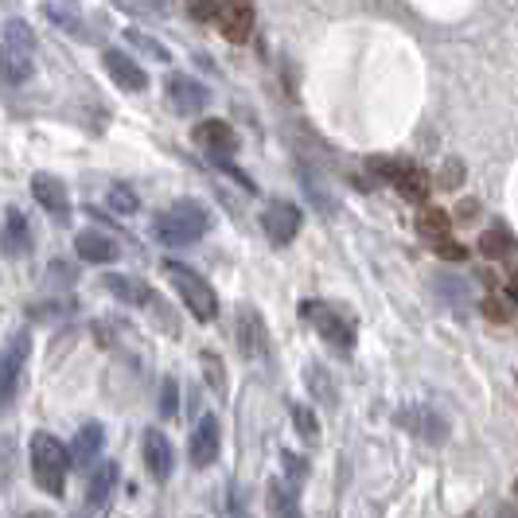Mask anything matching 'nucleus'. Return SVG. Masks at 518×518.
I'll return each mask as SVG.
<instances>
[{
	"label": "nucleus",
	"mask_w": 518,
	"mask_h": 518,
	"mask_svg": "<svg viewBox=\"0 0 518 518\" xmlns=\"http://www.w3.org/2000/svg\"><path fill=\"white\" fill-rule=\"evenodd\" d=\"M28 351H32V335L28 332H16L0 347V406L12 402V394L20 386V370L28 363Z\"/></svg>",
	"instance_id": "nucleus-6"
},
{
	"label": "nucleus",
	"mask_w": 518,
	"mask_h": 518,
	"mask_svg": "<svg viewBox=\"0 0 518 518\" xmlns=\"http://www.w3.org/2000/svg\"><path fill=\"white\" fill-rule=\"evenodd\" d=\"M28 518H51V515H47V511H32Z\"/></svg>",
	"instance_id": "nucleus-37"
},
{
	"label": "nucleus",
	"mask_w": 518,
	"mask_h": 518,
	"mask_svg": "<svg viewBox=\"0 0 518 518\" xmlns=\"http://www.w3.org/2000/svg\"><path fill=\"white\" fill-rule=\"evenodd\" d=\"M176 394H180L176 378H164V382H160V402H156L164 417H176V406H180V402H176Z\"/></svg>",
	"instance_id": "nucleus-27"
},
{
	"label": "nucleus",
	"mask_w": 518,
	"mask_h": 518,
	"mask_svg": "<svg viewBox=\"0 0 518 518\" xmlns=\"http://www.w3.org/2000/svg\"><path fill=\"white\" fill-rule=\"evenodd\" d=\"M67 468H71V452L51 433H36L32 437V480H36L39 491H47L51 499H63Z\"/></svg>",
	"instance_id": "nucleus-2"
},
{
	"label": "nucleus",
	"mask_w": 518,
	"mask_h": 518,
	"mask_svg": "<svg viewBox=\"0 0 518 518\" xmlns=\"http://www.w3.org/2000/svg\"><path fill=\"white\" fill-rule=\"evenodd\" d=\"M460 176H464V168H460V164H448V168H444L441 187H460Z\"/></svg>",
	"instance_id": "nucleus-34"
},
{
	"label": "nucleus",
	"mask_w": 518,
	"mask_h": 518,
	"mask_svg": "<svg viewBox=\"0 0 518 518\" xmlns=\"http://www.w3.org/2000/svg\"><path fill=\"white\" fill-rule=\"evenodd\" d=\"M456 219H460V222H476V203H460Z\"/></svg>",
	"instance_id": "nucleus-35"
},
{
	"label": "nucleus",
	"mask_w": 518,
	"mask_h": 518,
	"mask_svg": "<svg viewBox=\"0 0 518 518\" xmlns=\"http://www.w3.org/2000/svg\"><path fill=\"white\" fill-rule=\"evenodd\" d=\"M195 145H203L207 152H234L238 148V137H234V129L219 121V117H207V121H199L195 125Z\"/></svg>",
	"instance_id": "nucleus-19"
},
{
	"label": "nucleus",
	"mask_w": 518,
	"mask_h": 518,
	"mask_svg": "<svg viewBox=\"0 0 518 518\" xmlns=\"http://www.w3.org/2000/svg\"><path fill=\"white\" fill-rule=\"evenodd\" d=\"M110 207L113 215H137L141 211V199H137V191L125 184H113L110 187Z\"/></svg>",
	"instance_id": "nucleus-24"
},
{
	"label": "nucleus",
	"mask_w": 518,
	"mask_h": 518,
	"mask_svg": "<svg viewBox=\"0 0 518 518\" xmlns=\"http://www.w3.org/2000/svg\"><path fill=\"white\" fill-rule=\"evenodd\" d=\"M71 518H94V515H90V511H86V507H82V511H74Z\"/></svg>",
	"instance_id": "nucleus-36"
},
{
	"label": "nucleus",
	"mask_w": 518,
	"mask_h": 518,
	"mask_svg": "<svg viewBox=\"0 0 518 518\" xmlns=\"http://www.w3.org/2000/svg\"><path fill=\"white\" fill-rule=\"evenodd\" d=\"M102 444H106V429H102L98 421L82 425V429H78V437H74V444H71V468L74 472H86L90 464H98Z\"/></svg>",
	"instance_id": "nucleus-14"
},
{
	"label": "nucleus",
	"mask_w": 518,
	"mask_h": 518,
	"mask_svg": "<svg viewBox=\"0 0 518 518\" xmlns=\"http://www.w3.org/2000/svg\"><path fill=\"white\" fill-rule=\"evenodd\" d=\"M12 464H16V444L12 437H0V491L12 483Z\"/></svg>",
	"instance_id": "nucleus-26"
},
{
	"label": "nucleus",
	"mask_w": 518,
	"mask_h": 518,
	"mask_svg": "<svg viewBox=\"0 0 518 518\" xmlns=\"http://www.w3.org/2000/svg\"><path fill=\"white\" fill-rule=\"evenodd\" d=\"M304 316L316 324V332L324 335L328 343H335V347H351L355 343V332H351V324L343 320V316H335L328 304H304Z\"/></svg>",
	"instance_id": "nucleus-9"
},
{
	"label": "nucleus",
	"mask_w": 518,
	"mask_h": 518,
	"mask_svg": "<svg viewBox=\"0 0 518 518\" xmlns=\"http://www.w3.org/2000/svg\"><path fill=\"white\" fill-rule=\"evenodd\" d=\"M145 464H148V476L160 483L176 472V448H172V441L160 429H148L145 433Z\"/></svg>",
	"instance_id": "nucleus-10"
},
{
	"label": "nucleus",
	"mask_w": 518,
	"mask_h": 518,
	"mask_svg": "<svg viewBox=\"0 0 518 518\" xmlns=\"http://www.w3.org/2000/svg\"><path fill=\"white\" fill-rule=\"evenodd\" d=\"M203 370H207V382H211V390L215 394H226V374H222V363H219V355H203Z\"/></svg>",
	"instance_id": "nucleus-28"
},
{
	"label": "nucleus",
	"mask_w": 518,
	"mask_h": 518,
	"mask_svg": "<svg viewBox=\"0 0 518 518\" xmlns=\"http://www.w3.org/2000/svg\"><path fill=\"white\" fill-rule=\"evenodd\" d=\"M507 246H511V238L503 234V230H483V238H480V250L487 254V258H507Z\"/></svg>",
	"instance_id": "nucleus-25"
},
{
	"label": "nucleus",
	"mask_w": 518,
	"mask_h": 518,
	"mask_svg": "<svg viewBox=\"0 0 518 518\" xmlns=\"http://www.w3.org/2000/svg\"><path fill=\"white\" fill-rule=\"evenodd\" d=\"M483 316H487L491 324H507V320H511L507 304H503V300H495V296H487V300H483Z\"/></svg>",
	"instance_id": "nucleus-32"
},
{
	"label": "nucleus",
	"mask_w": 518,
	"mask_h": 518,
	"mask_svg": "<svg viewBox=\"0 0 518 518\" xmlns=\"http://www.w3.org/2000/svg\"><path fill=\"white\" fill-rule=\"evenodd\" d=\"M32 195H36V203L43 211H51L55 219H67V211H71V195H67V184L59 180V176H51V172H36L32 176Z\"/></svg>",
	"instance_id": "nucleus-8"
},
{
	"label": "nucleus",
	"mask_w": 518,
	"mask_h": 518,
	"mask_svg": "<svg viewBox=\"0 0 518 518\" xmlns=\"http://www.w3.org/2000/svg\"><path fill=\"white\" fill-rule=\"evenodd\" d=\"M102 63H106V71H110V78L121 86V90H129V94H141V90H148L145 67H141L137 59H129L125 51H106V55H102Z\"/></svg>",
	"instance_id": "nucleus-11"
},
{
	"label": "nucleus",
	"mask_w": 518,
	"mask_h": 518,
	"mask_svg": "<svg viewBox=\"0 0 518 518\" xmlns=\"http://www.w3.org/2000/svg\"><path fill=\"white\" fill-rule=\"evenodd\" d=\"M36 71V32L28 20H8L0 39V74L8 82H28Z\"/></svg>",
	"instance_id": "nucleus-1"
},
{
	"label": "nucleus",
	"mask_w": 518,
	"mask_h": 518,
	"mask_svg": "<svg viewBox=\"0 0 518 518\" xmlns=\"http://www.w3.org/2000/svg\"><path fill=\"white\" fill-rule=\"evenodd\" d=\"M219 444H222L219 421L215 417H199V425L191 433V464L195 468H211L219 460Z\"/></svg>",
	"instance_id": "nucleus-13"
},
{
	"label": "nucleus",
	"mask_w": 518,
	"mask_h": 518,
	"mask_svg": "<svg viewBox=\"0 0 518 518\" xmlns=\"http://www.w3.org/2000/svg\"><path fill=\"white\" fill-rule=\"evenodd\" d=\"M269 515L273 518H300L296 495L285 491V483H269Z\"/></svg>",
	"instance_id": "nucleus-23"
},
{
	"label": "nucleus",
	"mask_w": 518,
	"mask_h": 518,
	"mask_svg": "<svg viewBox=\"0 0 518 518\" xmlns=\"http://www.w3.org/2000/svg\"><path fill=\"white\" fill-rule=\"evenodd\" d=\"M261 226H265L269 242L289 246L296 238V230H300V211H296L293 203H269V211L261 215Z\"/></svg>",
	"instance_id": "nucleus-12"
},
{
	"label": "nucleus",
	"mask_w": 518,
	"mask_h": 518,
	"mask_svg": "<svg viewBox=\"0 0 518 518\" xmlns=\"http://www.w3.org/2000/svg\"><path fill=\"white\" fill-rule=\"evenodd\" d=\"M370 168L386 180V184H394L406 199L413 203H421L425 195H429V176L417 168V164H409V160H370Z\"/></svg>",
	"instance_id": "nucleus-5"
},
{
	"label": "nucleus",
	"mask_w": 518,
	"mask_h": 518,
	"mask_svg": "<svg viewBox=\"0 0 518 518\" xmlns=\"http://www.w3.org/2000/svg\"><path fill=\"white\" fill-rule=\"evenodd\" d=\"M503 518H518V515H515V511H507V515H503Z\"/></svg>",
	"instance_id": "nucleus-38"
},
{
	"label": "nucleus",
	"mask_w": 518,
	"mask_h": 518,
	"mask_svg": "<svg viewBox=\"0 0 518 518\" xmlns=\"http://www.w3.org/2000/svg\"><path fill=\"white\" fill-rule=\"evenodd\" d=\"M191 12H195L199 20H211V16H219V4H215V0H191Z\"/></svg>",
	"instance_id": "nucleus-33"
},
{
	"label": "nucleus",
	"mask_w": 518,
	"mask_h": 518,
	"mask_svg": "<svg viewBox=\"0 0 518 518\" xmlns=\"http://www.w3.org/2000/svg\"><path fill=\"white\" fill-rule=\"evenodd\" d=\"M0 242H4V254H12V258H24L28 250H32V234H28V222L24 215L12 207L8 211V219H4V234H0Z\"/></svg>",
	"instance_id": "nucleus-21"
},
{
	"label": "nucleus",
	"mask_w": 518,
	"mask_h": 518,
	"mask_svg": "<svg viewBox=\"0 0 518 518\" xmlns=\"http://www.w3.org/2000/svg\"><path fill=\"white\" fill-rule=\"evenodd\" d=\"M207 226H211L207 207L195 203V199H180V203H172V207L156 219V238H160L164 246H191L195 238L207 234Z\"/></svg>",
	"instance_id": "nucleus-3"
},
{
	"label": "nucleus",
	"mask_w": 518,
	"mask_h": 518,
	"mask_svg": "<svg viewBox=\"0 0 518 518\" xmlns=\"http://www.w3.org/2000/svg\"><path fill=\"white\" fill-rule=\"evenodd\" d=\"M238 343H242L246 359H261L265 355V324H261V316L254 308L238 312Z\"/></svg>",
	"instance_id": "nucleus-20"
},
{
	"label": "nucleus",
	"mask_w": 518,
	"mask_h": 518,
	"mask_svg": "<svg viewBox=\"0 0 518 518\" xmlns=\"http://www.w3.org/2000/svg\"><path fill=\"white\" fill-rule=\"evenodd\" d=\"M129 43H133L137 51H145V55H152V59H160V63H168V59H172V55H168V47L152 43V39H145L141 32H129Z\"/></svg>",
	"instance_id": "nucleus-29"
},
{
	"label": "nucleus",
	"mask_w": 518,
	"mask_h": 518,
	"mask_svg": "<svg viewBox=\"0 0 518 518\" xmlns=\"http://www.w3.org/2000/svg\"><path fill=\"white\" fill-rule=\"evenodd\" d=\"M168 98H172V106L180 113H199L207 102H211V94H207V86L203 82H195V78H184V74H176L172 82H168Z\"/></svg>",
	"instance_id": "nucleus-17"
},
{
	"label": "nucleus",
	"mask_w": 518,
	"mask_h": 518,
	"mask_svg": "<svg viewBox=\"0 0 518 518\" xmlns=\"http://www.w3.org/2000/svg\"><path fill=\"white\" fill-rule=\"evenodd\" d=\"M219 32L230 43H246L254 32V0H219Z\"/></svg>",
	"instance_id": "nucleus-7"
},
{
	"label": "nucleus",
	"mask_w": 518,
	"mask_h": 518,
	"mask_svg": "<svg viewBox=\"0 0 518 518\" xmlns=\"http://www.w3.org/2000/svg\"><path fill=\"white\" fill-rule=\"evenodd\" d=\"M113 487H117V464L113 460H106L94 476H90V487H86V511L98 518V515H106V507H110V499H113Z\"/></svg>",
	"instance_id": "nucleus-16"
},
{
	"label": "nucleus",
	"mask_w": 518,
	"mask_h": 518,
	"mask_svg": "<svg viewBox=\"0 0 518 518\" xmlns=\"http://www.w3.org/2000/svg\"><path fill=\"white\" fill-rule=\"evenodd\" d=\"M164 277L176 285V293L184 296V304L195 312V320H215L219 312V300H215V289L180 261H164Z\"/></svg>",
	"instance_id": "nucleus-4"
},
{
	"label": "nucleus",
	"mask_w": 518,
	"mask_h": 518,
	"mask_svg": "<svg viewBox=\"0 0 518 518\" xmlns=\"http://www.w3.org/2000/svg\"><path fill=\"white\" fill-rule=\"evenodd\" d=\"M417 230L429 238V246L433 242H441V238H452V219H448V211L441 207H425L421 215H417Z\"/></svg>",
	"instance_id": "nucleus-22"
},
{
	"label": "nucleus",
	"mask_w": 518,
	"mask_h": 518,
	"mask_svg": "<svg viewBox=\"0 0 518 518\" xmlns=\"http://www.w3.org/2000/svg\"><path fill=\"white\" fill-rule=\"evenodd\" d=\"M102 285H106L121 304H129V308H145V304H152V289H148L141 277L110 273V277H102Z\"/></svg>",
	"instance_id": "nucleus-18"
},
{
	"label": "nucleus",
	"mask_w": 518,
	"mask_h": 518,
	"mask_svg": "<svg viewBox=\"0 0 518 518\" xmlns=\"http://www.w3.org/2000/svg\"><path fill=\"white\" fill-rule=\"evenodd\" d=\"M293 421H296V429H300V437H304V441H316V433H320V429H316V417H312L308 409L296 406L293 409Z\"/></svg>",
	"instance_id": "nucleus-30"
},
{
	"label": "nucleus",
	"mask_w": 518,
	"mask_h": 518,
	"mask_svg": "<svg viewBox=\"0 0 518 518\" xmlns=\"http://www.w3.org/2000/svg\"><path fill=\"white\" fill-rule=\"evenodd\" d=\"M433 250H437L444 261H464L468 258V250H464L456 238H441V242H433Z\"/></svg>",
	"instance_id": "nucleus-31"
},
{
	"label": "nucleus",
	"mask_w": 518,
	"mask_h": 518,
	"mask_svg": "<svg viewBox=\"0 0 518 518\" xmlns=\"http://www.w3.org/2000/svg\"><path fill=\"white\" fill-rule=\"evenodd\" d=\"M74 250H78V258L90 261V265H110V261L121 258V246L113 242L110 234H102V230H82L74 238Z\"/></svg>",
	"instance_id": "nucleus-15"
}]
</instances>
